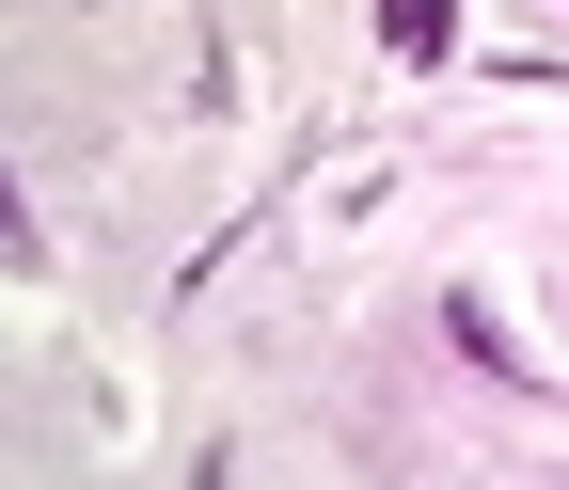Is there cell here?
Listing matches in <instances>:
<instances>
[{
  "instance_id": "1",
  "label": "cell",
  "mask_w": 569,
  "mask_h": 490,
  "mask_svg": "<svg viewBox=\"0 0 569 490\" xmlns=\"http://www.w3.org/2000/svg\"><path fill=\"white\" fill-rule=\"evenodd\" d=\"M443 348H459L475 380H507V396H538V380H522V348H507V317H490V301H443Z\"/></svg>"
},
{
  "instance_id": "2",
  "label": "cell",
  "mask_w": 569,
  "mask_h": 490,
  "mask_svg": "<svg viewBox=\"0 0 569 490\" xmlns=\"http://www.w3.org/2000/svg\"><path fill=\"white\" fill-rule=\"evenodd\" d=\"M380 48H396V63H443V48H459V0H380Z\"/></svg>"
},
{
  "instance_id": "3",
  "label": "cell",
  "mask_w": 569,
  "mask_h": 490,
  "mask_svg": "<svg viewBox=\"0 0 569 490\" xmlns=\"http://www.w3.org/2000/svg\"><path fill=\"white\" fill-rule=\"evenodd\" d=\"M0 253H32V222H17V190H0Z\"/></svg>"
}]
</instances>
